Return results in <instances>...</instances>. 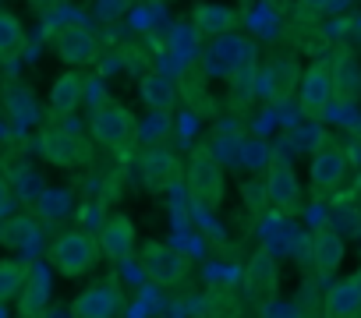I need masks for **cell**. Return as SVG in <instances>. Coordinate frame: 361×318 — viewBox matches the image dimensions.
Segmentation results:
<instances>
[{
  "label": "cell",
  "instance_id": "cell-1",
  "mask_svg": "<svg viewBox=\"0 0 361 318\" xmlns=\"http://www.w3.org/2000/svg\"><path fill=\"white\" fill-rule=\"evenodd\" d=\"M188 188V198L195 209L202 212H216L224 205V195H227V177H224V167L220 159L209 152V148H192L188 163H185V174H180Z\"/></svg>",
  "mask_w": 361,
  "mask_h": 318
},
{
  "label": "cell",
  "instance_id": "cell-2",
  "mask_svg": "<svg viewBox=\"0 0 361 318\" xmlns=\"http://www.w3.org/2000/svg\"><path fill=\"white\" fill-rule=\"evenodd\" d=\"M99 258H103V251H99V241L92 230H68V234H57L50 244V269L64 279L89 276Z\"/></svg>",
  "mask_w": 361,
  "mask_h": 318
},
{
  "label": "cell",
  "instance_id": "cell-3",
  "mask_svg": "<svg viewBox=\"0 0 361 318\" xmlns=\"http://www.w3.org/2000/svg\"><path fill=\"white\" fill-rule=\"evenodd\" d=\"M89 131H92V138H96L103 148L124 152V148H131L135 138H138V120H135V113H131L124 103L103 99V103L92 106Z\"/></svg>",
  "mask_w": 361,
  "mask_h": 318
},
{
  "label": "cell",
  "instance_id": "cell-4",
  "mask_svg": "<svg viewBox=\"0 0 361 318\" xmlns=\"http://www.w3.org/2000/svg\"><path fill=\"white\" fill-rule=\"evenodd\" d=\"M138 262H142V272L156 283V286H177L192 272V262L188 255H180L173 244L166 241H145L138 248Z\"/></svg>",
  "mask_w": 361,
  "mask_h": 318
},
{
  "label": "cell",
  "instance_id": "cell-5",
  "mask_svg": "<svg viewBox=\"0 0 361 318\" xmlns=\"http://www.w3.org/2000/svg\"><path fill=\"white\" fill-rule=\"evenodd\" d=\"M298 103H301V113L308 120H322L333 110V78H329V64L326 61H315V64H308L301 71Z\"/></svg>",
  "mask_w": 361,
  "mask_h": 318
},
{
  "label": "cell",
  "instance_id": "cell-6",
  "mask_svg": "<svg viewBox=\"0 0 361 318\" xmlns=\"http://www.w3.org/2000/svg\"><path fill=\"white\" fill-rule=\"evenodd\" d=\"M347 181V152L343 148H333V145H322L308 167V188L315 198H333L340 195Z\"/></svg>",
  "mask_w": 361,
  "mask_h": 318
},
{
  "label": "cell",
  "instance_id": "cell-7",
  "mask_svg": "<svg viewBox=\"0 0 361 318\" xmlns=\"http://www.w3.org/2000/svg\"><path fill=\"white\" fill-rule=\"evenodd\" d=\"M245 290H248V297H252L255 307L276 300V293H280V265H276V258H273L269 248L252 251L248 269H245Z\"/></svg>",
  "mask_w": 361,
  "mask_h": 318
},
{
  "label": "cell",
  "instance_id": "cell-8",
  "mask_svg": "<svg viewBox=\"0 0 361 318\" xmlns=\"http://www.w3.org/2000/svg\"><path fill=\"white\" fill-rule=\"evenodd\" d=\"M266 202H269L276 212H294V209L301 205L298 174H294V167L287 163L283 155H273V159H269V170H266Z\"/></svg>",
  "mask_w": 361,
  "mask_h": 318
},
{
  "label": "cell",
  "instance_id": "cell-9",
  "mask_svg": "<svg viewBox=\"0 0 361 318\" xmlns=\"http://www.w3.org/2000/svg\"><path fill=\"white\" fill-rule=\"evenodd\" d=\"M180 174H185V167H180V159L166 148V145H152L145 155H142V184L145 191L159 195V191H170Z\"/></svg>",
  "mask_w": 361,
  "mask_h": 318
},
{
  "label": "cell",
  "instance_id": "cell-10",
  "mask_svg": "<svg viewBox=\"0 0 361 318\" xmlns=\"http://www.w3.org/2000/svg\"><path fill=\"white\" fill-rule=\"evenodd\" d=\"M96 241H99V251H103V258H110V262H128L131 255H135V248H138V230H135V223L128 220V216H110V220H103V227L96 230Z\"/></svg>",
  "mask_w": 361,
  "mask_h": 318
},
{
  "label": "cell",
  "instance_id": "cell-11",
  "mask_svg": "<svg viewBox=\"0 0 361 318\" xmlns=\"http://www.w3.org/2000/svg\"><path fill=\"white\" fill-rule=\"evenodd\" d=\"M329 78H333V103H357L361 99V61L350 50H340L329 61Z\"/></svg>",
  "mask_w": 361,
  "mask_h": 318
},
{
  "label": "cell",
  "instance_id": "cell-12",
  "mask_svg": "<svg viewBox=\"0 0 361 318\" xmlns=\"http://www.w3.org/2000/svg\"><path fill=\"white\" fill-rule=\"evenodd\" d=\"M57 57L64 68H85L99 57V39L85 25H71L57 36Z\"/></svg>",
  "mask_w": 361,
  "mask_h": 318
},
{
  "label": "cell",
  "instance_id": "cell-13",
  "mask_svg": "<svg viewBox=\"0 0 361 318\" xmlns=\"http://www.w3.org/2000/svg\"><path fill=\"white\" fill-rule=\"evenodd\" d=\"M209 57L220 61V64H227L231 75H248V71L255 68L259 50H255L252 39H241L238 32H224V36L213 39V53H209Z\"/></svg>",
  "mask_w": 361,
  "mask_h": 318
},
{
  "label": "cell",
  "instance_id": "cell-14",
  "mask_svg": "<svg viewBox=\"0 0 361 318\" xmlns=\"http://www.w3.org/2000/svg\"><path fill=\"white\" fill-rule=\"evenodd\" d=\"M39 145H43V155L50 159L54 167H78L85 159V148L82 141L68 131V127H47L39 134Z\"/></svg>",
  "mask_w": 361,
  "mask_h": 318
},
{
  "label": "cell",
  "instance_id": "cell-15",
  "mask_svg": "<svg viewBox=\"0 0 361 318\" xmlns=\"http://www.w3.org/2000/svg\"><path fill=\"white\" fill-rule=\"evenodd\" d=\"M85 99V78L78 75V68H68L54 85H50V113L61 120V117H71Z\"/></svg>",
  "mask_w": 361,
  "mask_h": 318
},
{
  "label": "cell",
  "instance_id": "cell-16",
  "mask_svg": "<svg viewBox=\"0 0 361 318\" xmlns=\"http://www.w3.org/2000/svg\"><path fill=\"white\" fill-rule=\"evenodd\" d=\"M114 311H121V286L114 276L99 279L92 290H85L71 304V314H114Z\"/></svg>",
  "mask_w": 361,
  "mask_h": 318
},
{
  "label": "cell",
  "instance_id": "cell-17",
  "mask_svg": "<svg viewBox=\"0 0 361 318\" xmlns=\"http://www.w3.org/2000/svg\"><path fill=\"white\" fill-rule=\"evenodd\" d=\"M22 304H18V314H43L47 311V300H50V265L43 262H32L29 265V276H25V286H22Z\"/></svg>",
  "mask_w": 361,
  "mask_h": 318
},
{
  "label": "cell",
  "instance_id": "cell-18",
  "mask_svg": "<svg viewBox=\"0 0 361 318\" xmlns=\"http://www.w3.org/2000/svg\"><path fill=\"white\" fill-rule=\"evenodd\" d=\"M138 96H142V103H145L149 110H156V113H170V110L177 106L180 89H177L166 75H159V71H145V75L138 78Z\"/></svg>",
  "mask_w": 361,
  "mask_h": 318
},
{
  "label": "cell",
  "instance_id": "cell-19",
  "mask_svg": "<svg viewBox=\"0 0 361 318\" xmlns=\"http://www.w3.org/2000/svg\"><path fill=\"white\" fill-rule=\"evenodd\" d=\"M312 265L322 276H333L343 265V237L336 230H319L312 237Z\"/></svg>",
  "mask_w": 361,
  "mask_h": 318
},
{
  "label": "cell",
  "instance_id": "cell-20",
  "mask_svg": "<svg viewBox=\"0 0 361 318\" xmlns=\"http://www.w3.org/2000/svg\"><path fill=\"white\" fill-rule=\"evenodd\" d=\"M322 311L333 314V318H350V314H361V290L350 279H340L326 290V300H322Z\"/></svg>",
  "mask_w": 361,
  "mask_h": 318
},
{
  "label": "cell",
  "instance_id": "cell-21",
  "mask_svg": "<svg viewBox=\"0 0 361 318\" xmlns=\"http://www.w3.org/2000/svg\"><path fill=\"white\" fill-rule=\"evenodd\" d=\"M0 244L11 251H29L39 244V223L29 216H8L0 220Z\"/></svg>",
  "mask_w": 361,
  "mask_h": 318
},
{
  "label": "cell",
  "instance_id": "cell-22",
  "mask_svg": "<svg viewBox=\"0 0 361 318\" xmlns=\"http://www.w3.org/2000/svg\"><path fill=\"white\" fill-rule=\"evenodd\" d=\"M195 29L202 32V36H224V32H234L238 25H241V15L238 11H231V8H216V4H199L195 8Z\"/></svg>",
  "mask_w": 361,
  "mask_h": 318
},
{
  "label": "cell",
  "instance_id": "cell-23",
  "mask_svg": "<svg viewBox=\"0 0 361 318\" xmlns=\"http://www.w3.org/2000/svg\"><path fill=\"white\" fill-rule=\"evenodd\" d=\"M25 43H29L25 25L11 11H0V61H15L25 50Z\"/></svg>",
  "mask_w": 361,
  "mask_h": 318
},
{
  "label": "cell",
  "instance_id": "cell-24",
  "mask_svg": "<svg viewBox=\"0 0 361 318\" xmlns=\"http://www.w3.org/2000/svg\"><path fill=\"white\" fill-rule=\"evenodd\" d=\"M25 276H29V262H18V258H0V304L22 293Z\"/></svg>",
  "mask_w": 361,
  "mask_h": 318
},
{
  "label": "cell",
  "instance_id": "cell-25",
  "mask_svg": "<svg viewBox=\"0 0 361 318\" xmlns=\"http://www.w3.org/2000/svg\"><path fill=\"white\" fill-rule=\"evenodd\" d=\"M294 78H298V64L294 61H273V68L266 71V92L273 96V99H283L287 92H290V85H294Z\"/></svg>",
  "mask_w": 361,
  "mask_h": 318
},
{
  "label": "cell",
  "instance_id": "cell-26",
  "mask_svg": "<svg viewBox=\"0 0 361 318\" xmlns=\"http://www.w3.org/2000/svg\"><path fill=\"white\" fill-rule=\"evenodd\" d=\"M39 220H47V223H57V220H64L68 216V209H71V195L61 188H50V191H43V198H39Z\"/></svg>",
  "mask_w": 361,
  "mask_h": 318
},
{
  "label": "cell",
  "instance_id": "cell-27",
  "mask_svg": "<svg viewBox=\"0 0 361 318\" xmlns=\"http://www.w3.org/2000/svg\"><path fill=\"white\" fill-rule=\"evenodd\" d=\"M333 8H336V0H298V15L305 22H315V18L329 15Z\"/></svg>",
  "mask_w": 361,
  "mask_h": 318
},
{
  "label": "cell",
  "instance_id": "cell-28",
  "mask_svg": "<svg viewBox=\"0 0 361 318\" xmlns=\"http://www.w3.org/2000/svg\"><path fill=\"white\" fill-rule=\"evenodd\" d=\"M11 209H15V195H11L8 181H0V220H8Z\"/></svg>",
  "mask_w": 361,
  "mask_h": 318
},
{
  "label": "cell",
  "instance_id": "cell-29",
  "mask_svg": "<svg viewBox=\"0 0 361 318\" xmlns=\"http://www.w3.org/2000/svg\"><path fill=\"white\" fill-rule=\"evenodd\" d=\"M266 4H269V8H273V11H283V8H287V4H290V0H266Z\"/></svg>",
  "mask_w": 361,
  "mask_h": 318
},
{
  "label": "cell",
  "instance_id": "cell-30",
  "mask_svg": "<svg viewBox=\"0 0 361 318\" xmlns=\"http://www.w3.org/2000/svg\"><path fill=\"white\" fill-rule=\"evenodd\" d=\"M29 4H32V8H50L54 0H29Z\"/></svg>",
  "mask_w": 361,
  "mask_h": 318
},
{
  "label": "cell",
  "instance_id": "cell-31",
  "mask_svg": "<svg viewBox=\"0 0 361 318\" xmlns=\"http://www.w3.org/2000/svg\"><path fill=\"white\" fill-rule=\"evenodd\" d=\"M354 283H357V290H361V269H357V272H354Z\"/></svg>",
  "mask_w": 361,
  "mask_h": 318
},
{
  "label": "cell",
  "instance_id": "cell-32",
  "mask_svg": "<svg viewBox=\"0 0 361 318\" xmlns=\"http://www.w3.org/2000/svg\"><path fill=\"white\" fill-rule=\"evenodd\" d=\"M163 4H166V0H163Z\"/></svg>",
  "mask_w": 361,
  "mask_h": 318
}]
</instances>
